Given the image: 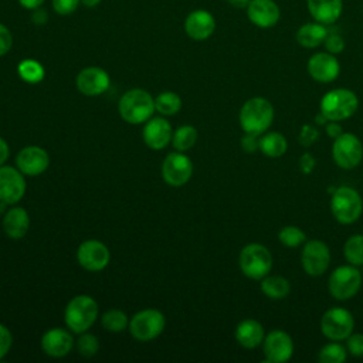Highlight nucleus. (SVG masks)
<instances>
[{
	"label": "nucleus",
	"mask_w": 363,
	"mask_h": 363,
	"mask_svg": "<svg viewBox=\"0 0 363 363\" xmlns=\"http://www.w3.org/2000/svg\"><path fill=\"white\" fill-rule=\"evenodd\" d=\"M238 121L245 133L261 135L274 121V106L265 98H251L241 106Z\"/></svg>",
	"instance_id": "1"
},
{
	"label": "nucleus",
	"mask_w": 363,
	"mask_h": 363,
	"mask_svg": "<svg viewBox=\"0 0 363 363\" xmlns=\"http://www.w3.org/2000/svg\"><path fill=\"white\" fill-rule=\"evenodd\" d=\"M118 109L122 119L132 125L146 122L156 111L153 96L142 88L126 91L119 99Z\"/></svg>",
	"instance_id": "2"
},
{
	"label": "nucleus",
	"mask_w": 363,
	"mask_h": 363,
	"mask_svg": "<svg viewBox=\"0 0 363 363\" xmlns=\"http://www.w3.org/2000/svg\"><path fill=\"white\" fill-rule=\"evenodd\" d=\"M98 318V303L88 295L74 296L64 311V319L68 329L74 333L86 332Z\"/></svg>",
	"instance_id": "3"
},
{
	"label": "nucleus",
	"mask_w": 363,
	"mask_h": 363,
	"mask_svg": "<svg viewBox=\"0 0 363 363\" xmlns=\"http://www.w3.org/2000/svg\"><path fill=\"white\" fill-rule=\"evenodd\" d=\"M359 101L353 91L336 88L323 95L320 99V112L328 121H345L354 115Z\"/></svg>",
	"instance_id": "4"
},
{
	"label": "nucleus",
	"mask_w": 363,
	"mask_h": 363,
	"mask_svg": "<svg viewBox=\"0 0 363 363\" xmlns=\"http://www.w3.org/2000/svg\"><path fill=\"white\" fill-rule=\"evenodd\" d=\"M330 210L339 223L352 224L363 211V200L354 189L340 186L332 193Z\"/></svg>",
	"instance_id": "5"
},
{
	"label": "nucleus",
	"mask_w": 363,
	"mask_h": 363,
	"mask_svg": "<svg viewBox=\"0 0 363 363\" xmlns=\"http://www.w3.org/2000/svg\"><path fill=\"white\" fill-rule=\"evenodd\" d=\"M242 274L251 279H262L272 268V255L262 244H247L238 257Z\"/></svg>",
	"instance_id": "6"
},
{
	"label": "nucleus",
	"mask_w": 363,
	"mask_h": 363,
	"mask_svg": "<svg viewBox=\"0 0 363 363\" xmlns=\"http://www.w3.org/2000/svg\"><path fill=\"white\" fill-rule=\"evenodd\" d=\"M362 286V274L356 265L337 267L329 277L328 289L337 301L353 298Z\"/></svg>",
	"instance_id": "7"
},
{
	"label": "nucleus",
	"mask_w": 363,
	"mask_h": 363,
	"mask_svg": "<svg viewBox=\"0 0 363 363\" xmlns=\"http://www.w3.org/2000/svg\"><path fill=\"white\" fill-rule=\"evenodd\" d=\"M164 315L157 309H143L132 316L129 320V332L139 342H149L156 339L164 329Z\"/></svg>",
	"instance_id": "8"
},
{
	"label": "nucleus",
	"mask_w": 363,
	"mask_h": 363,
	"mask_svg": "<svg viewBox=\"0 0 363 363\" xmlns=\"http://www.w3.org/2000/svg\"><path fill=\"white\" fill-rule=\"evenodd\" d=\"M354 328V319L347 309L330 308L320 319L322 333L330 340H345L347 339Z\"/></svg>",
	"instance_id": "9"
},
{
	"label": "nucleus",
	"mask_w": 363,
	"mask_h": 363,
	"mask_svg": "<svg viewBox=\"0 0 363 363\" xmlns=\"http://www.w3.org/2000/svg\"><path fill=\"white\" fill-rule=\"evenodd\" d=\"M332 156L335 163L342 169H353L363 159V145L353 133H342L332 146Z\"/></svg>",
	"instance_id": "10"
},
{
	"label": "nucleus",
	"mask_w": 363,
	"mask_h": 363,
	"mask_svg": "<svg viewBox=\"0 0 363 363\" xmlns=\"http://www.w3.org/2000/svg\"><path fill=\"white\" fill-rule=\"evenodd\" d=\"M193 174V163L189 156L183 152L169 153L162 163V177L173 187H180L186 184Z\"/></svg>",
	"instance_id": "11"
},
{
	"label": "nucleus",
	"mask_w": 363,
	"mask_h": 363,
	"mask_svg": "<svg viewBox=\"0 0 363 363\" xmlns=\"http://www.w3.org/2000/svg\"><path fill=\"white\" fill-rule=\"evenodd\" d=\"M301 262H302L303 271L308 275L311 277L322 275L323 272H326L330 262V252L328 245L319 240L306 241L302 250Z\"/></svg>",
	"instance_id": "12"
},
{
	"label": "nucleus",
	"mask_w": 363,
	"mask_h": 363,
	"mask_svg": "<svg viewBox=\"0 0 363 363\" xmlns=\"http://www.w3.org/2000/svg\"><path fill=\"white\" fill-rule=\"evenodd\" d=\"M77 258L82 268L96 272L102 271L109 264L111 252L104 242L98 240H86L78 247Z\"/></svg>",
	"instance_id": "13"
},
{
	"label": "nucleus",
	"mask_w": 363,
	"mask_h": 363,
	"mask_svg": "<svg viewBox=\"0 0 363 363\" xmlns=\"http://www.w3.org/2000/svg\"><path fill=\"white\" fill-rule=\"evenodd\" d=\"M265 360L269 363H284L292 357L294 342L284 330L269 332L262 342Z\"/></svg>",
	"instance_id": "14"
},
{
	"label": "nucleus",
	"mask_w": 363,
	"mask_h": 363,
	"mask_svg": "<svg viewBox=\"0 0 363 363\" xmlns=\"http://www.w3.org/2000/svg\"><path fill=\"white\" fill-rule=\"evenodd\" d=\"M26 193V180L23 173L11 166H0V201L14 204Z\"/></svg>",
	"instance_id": "15"
},
{
	"label": "nucleus",
	"mask_w": 363,
	"mask_h": 363,
	"mask_svg": "<svg viewBox=\"0 0 363 363\" xmlns=\"http://www.w3.org/2000/svg\"><path fill=\"white\" fill-rule=\"evenodd\" d=\"M16 164L23 174L38 176L50 166V156L40 146H26L17 153Z\"/></svg>",
	"instance_id": "16"
},
{
	"label": "nucleus",
	"mask_w": 363,
	"mask_h": 363,
	"mask_svg": "<svg viewBox=\"0 0 363 363\" xmlns=\"http://www.w3.org/2000/svg\"><path fill=\"white\" fill-rule=\"evenodd\" d=\"M308 72L315 81L328 84L337 78L340 72V65L335 54H330L328 51L316 52L308 61Z\"/></svg>",
	"instance_id": "17"
},
{
	"label": "nucleus",
	"mask_w": 363,
	"mask_h": 363,
	"mask_svg": "<svg viewBox=\"0 0 363 363\" xmlns=\"http://www.w3.org/2000/svg\"><path fill=\"white\" fill-rule=\"evenodd\" d=\"M111 79L105 69L99 67H86L77 77V88L86 96H96L109 88Z\"/></svg>",
	"instance_id": "18"
},
{
	"label": "nucleus",
	"mask_w": 363,
	"mask_h": 363,
	"mask_svg": "<svg viewBox=\"0 0 363 363\" xmlns=\"http://www.w3.org/2000/svg\"><path fill=\"white\" fill-rule=\"evenodd\" d=\"M245 10L248 20L259 28L274 27L281 17L279 6L274 0H251Z\"/></svg>",
	"instance_id": "19"
},
{
	"label": "nucleus",
	"mask_w": 363,
	"mask_h": 363,
	"mask_svg": "<svg viewBox=\"0 0 363 363\" xmlns=\"http://www.w3.org/2000/svg\"><path fill=\"white\" fill-rule=\"evenodd\" d=\"M173 136L170 122L162 116L150 118L143 128V140L153 150H162L169 145Z\"/></svg>",
	"instance_id": "20"
},
{
	"label": "nucleus",
	"mask_w": 363,
	"mask_h": 363,
	"mask_svg": "<svg viewBox=\"0 0 363 363\" xmlns=\"http://www.w3.org/2000/svg\"><path fill=\"white\" fill-rule=\"evenodd\" d=\"M216 30V20L207 10H194L184 20L186 34L196 41L207 40Z\"/></svg>",
	"instance_id": "21"
},
{
	"label": "nucleus",
	"mask_w": 363,
	"mask_h": 363,
	"mask_svg": "<svg viewBox=\"0 0 363 363\" xmlns=\"http://www.w3.org/2000/svg\"><path fill=\"white\" fill-rule=\"evenodd\" d=\"M74 346L72 335L62 328H52L41 337V347L47 356L64 357Z\"/></svg>",
	"instance_id": "22"
},
{
	"label": "nucleus",
	"mask_w": 363,
	"mask_h": 363,
	"mask_svg": "<svg viewBox=\"0 0 363 363\" xmlns=\"http://www.w3.org/2000/svg\"><path fill=\"white\" fill-rule=\"evenodd\" d=\"M306 7L315 21L330 26L342 16L343 0H306Z\"/></svg>",
	"instance_id": "23"
},
{
	"label": "nucleus",
	"mask_w": 363,
	"mask_h": 363,
	"mask_svg": "<svg viewBox=\"0 0 363 363\" xmlns=\"http://www.w3.org/2000/svg\"><path fill=\"white\" fill-rule=\"evenodd\" d=\"M3 231L13 240L23 238L30 228L28 213L23 207H11L3 214Z\"/></svg>",
	"instance_id": "24"
},
{
	"label": "nucleus",
	"mask_w": 363,
	"mask_h": 363,
	"mask_svg": "<svg viewBox=\"0 0 363 363\" xmlns=\"http://www.w3.org/2000/svg\"><path fill=\"white\" fill-rule=\"evenodd\" d=\"M235 339L245 349H254L264 342V328L255 319H244L235 328Z\"/></svg>",
	"instance_id": "25"
},
{
	"label": "nucleus",
	"mask_w": 363,
	"mask_h": 363,
	"mask_svg": "<svg viewBox=\"0 0 363 363\" xmlns=\"http://www.w3.org/2000/svg\"><path fill=\"white\" fill-rule=\"evenodd\" d=\"M326 35H328L326 26L318 21H312V23L302 24L298 28L295 38L298 44L303 48H316L318 45L323 44Z\"/></svg>",
	"instance_id": "26"
},
{
	"label": "nucleus",
	"mask_w": 363,
	"mask_h": 363,
	"mask_svg": "<svg viewBox=\"0 0 363 363\" xmlns=\"http://www.w3.org/2000/svg\"><path fill=\"white\" fill-rule=\"evenodd\" d=\"M288 143L282 133L268 132L259 138V150L268 157H279L286 152Z\"/></svg>",
	"instance_id": "27"
},
{
	"label": "nucleus",
	"mask_w": 363,
	"mask_h": 363,
	"mask_svg": "<svg viewBox=\"0 0 363 363\" xmlns=\"http://www.w3.org/2000/svg\"><path fill=\"white\" fill-rule=\"evenodd\" d=\"M261 291L269 299H282L288 296L291 291V285H289V281L281 275H272V277L267 275L261 281Z\"/></svg>",
	"instance_id": "28"
},
{
	"label": "nucleus",
	"mask_w": 363,
	"mask_h": 363,
	"mask_svg": "<svg viewBox=\"0 0 363 363\" xmlns=\"http://www.w3.org/2000/svg\"><path fill=\"white\" fill-rule=\"evenodd\" d=\"M197 130L191 125H183L173 132L172 145L177 152H186L191 149L197 142Z\"/></svg>",
	"instance_id": "29"
},
{
	"label": "nucleus",
	"mask_w": 363,
	"mask_h": 363,
	"mask_svg": "<svg viewBox=\"0 0 363 363\" xmlns=\"http://www.w3.org/2000/svg\"><path fill=\"white\" fill-rule=\"evenodd\" d=\"M182 108V99L172 91H164L155 98V109L163 116H172Z\"/></svg>",
	"instance_id": "30"
},
{
	"label": "nucleus",
	"mask_w": 363,
	"mask_h": 363,
	"mask_svg": "<svg viewBox=\"0 0 363 363\" xmlns=\"http://www.w3.org/2000/svg\"><path fill=\"white\" fill-rule=\"evenodd\" d=\"M18 75L28 84H37L44 78V67L35 60H23L17 67Z\"/></svg>",
	"instance_id": "31"
},
{
	"label": "nucleus",
	"mask_w": 363,
	"mask_h": 363,
	"mask_svg": "<svg viewBox=\"0 0 363 363\" xmlns=\"http://www.w3.org/2000/svg\"><path fill=\"white\" fill-rule=\"evenodd\" d=\"M101 323L105 330L119 333L129 326V319L125 312L119 309H111L102 315Z\"/></svg>",
	"instance_id": "32"
},
{
	"label": "nucleus",
	"mask_w": 363,
	"mask_h": 363,
	"mask_svg": "<svg viewBox=\"0 0 363 363\" xmlns=\"http://www.w3.org/2000/svg\"><path fill=\"white\" fill-rule=\"evenodd\" d=\"M343 252L352 265H363V235L354 234L349 237L345 242Z\"/></svg>",
	"instance_id": "33"
},
{
	"label": "nucleus",
	"mask_w": 363,
	"mask_h": 363,
	"mask_svg": "<svg viewBox=\"0 0 363 363\" xmlns=\"http://www.w3.org/2000/svg\"><path fill=\"white\" fill-rule=\"evenodd\" d=\"M322 363H343L346 360V349L339 343L325 345L318 356Z\"/></svg>",
	"instance_id": "34"
},
{
	"label": "nucleus",
	"mask_w": 363,
	"mask_h": 363,
	"mask_svg": "<svg viewBox=\"0 0 363 363\" xmlns=\"http://www.w3.org/2000/svg\"><path fill=\"white\" fill-rule=\"evenodd\" d=\"M278 240L281 244H284L286 247H298L306 241V235L299 227L286 225V227L281 228V231L278 234Z\"/></svg>",
	"instance_id": "35"
},
{
	"label": "nucleus",
	"mask_w": 363,
	"mask_h": 363,
	"mask_svg": "<svg viewBox=\"0 0 363 363\" xmlns=\"http://www.w3.org/2000/svg\"><path fill=\"white\" fill-rule=\"evenodd\" d=\"M99 349V342L96 339V336L82 332L81 336L77 339V350L82 357H92L94 354H96Z\"/></svg>",
	"instance_id": "36"
},
{
	"label": "nucleus",
	"mask_w": 363,
	"mask_h": 363,
	"mask_svg": "<svg viewBox=\"0 0 363 363\" xmlns=\"http://www.w3.org/2000/svg\"><path fill=\"white\" fill-rule=\"evenodd\" d=\"M323 45H325L328 52L339 54V52H342L345 50V40L336 31L328 30V35H326V38L323 41Z\"/></svg>",
	"instance_id": "37"
},
{
	"label": "nucleus",
	"mask_w": 363,
	"mask_h": 363,
	"mask_svg": "<svg viewBox=\"0 0 363 363\" xmlns=\"http://www.w3.org/2000/svg\"><path fill=\"white\" fill-rule=\"evenodd\" d=\"M318 138H319V132L313 125H303L299 130L298 140L303 147H309L318 140Z\"/></svg>",
	"instance_id": "38"
},
{
	"label": "nucleus",
	"mask_w": 363,
	"mask_h": 363,
	"mask_svg": "<svg viewBox=\"0 0 363 363\" xmlns=\"http://www.w3.org/2000/svg\"><path fill=\"white\" fill-rule=\"evenodd\" d=\"M81 0H52V9L60 16H68L77 10Z\"/></svg>",
	"instance_id": "39"
},
{
	"label": "nucleus",
	"mask_w": 363,
	"mask_h": 363,
	"mask_svg": "<svg viewBox=\"0 0 363 363\" xmlns=\"http://www.w3.org/2000/svg\"><path fill=\"white\" fill-rule=\"evenodd\" d=\"M346 345H347V352L352 356H356V357L363 356V335L362 333H352L346 339Z\"/></svg>",
	"instance_id": "40"
},
{
	"label": "nucleus",
	"mask_w": 363,
	"mask_h": 363,
	"mask_svg": "<svg viewBox=\"0 0 363 363\" xmlns=\"http://www.w3.org/2000/svg\"><path fill=\"white\" fill-rule=\"evenodd\" d=\"M13 343V336L7 326L0 323V360L9 353Z\"/></svg>",
	"instance_id": "41"
},
{
	"label": "nucleus",
	"mask_w": 363,
	"mask_h": 363,
	"mask_svg": "<svg viewBox=\"0 0 363 363\" xmlns=\"http://www.w3.org/2000/svg\"><path fill=\"white\" fill-rule=\"evenodd\" d=\"M259 135L255 133H245L241 138V147L247 153H254L255 150L259 149Z\"/></svg>",
	"instance_id": "42"
},
{
	"label": "nucleus",
	"mask_w": 363,
	"mask_h": 363,
	"mask_svg": "<svg viewBox=\"0 0 363 363\" xmlns=\"http://www.w3.org/2000/svg\"><path fill=\"white\" fill-rule=\"evenodd\" d=\"M13 45V37L10 30L0 23V57L7 54Z\"/></svg>",
	"instance_id": "43"
},
{
	"label": "nucleus",
	"mask_w": 363,
	"mask_h": 363,
	"mask_svg": "<svg viewBox=\"0 0 363 363\" xmlns=\"http://www.w3.org/2000/svg\"><path fill=\"white\" fill-rule=\"evenodd\" d=\"M315 164H316V162H315V159H313V156L311 153H303L299 157V169L305 174H309L313 170Z\"/></svg>",
	"instance_id": "44"
},
{
	"label": "nucleus",
	"mask_w": 363,
	"mask_h": 363,
	"mask_svg": "<svg viewBox=\"0 0 363 363\" xmlns=\"http://www.w3.org/2000/svg\"><path fill=\"white\" fill-rule=\"evenodd\" d=\"M325 130L328 133V136L336 139L337 136H340L343 133L340 125L337 123V121H328V123L325 125Z\"/></svg>",
	"instance_id": "45"
},
{
	"label": "nucleus",
	"mask_w": 363,
	"mask_h": 363,
	"mask_svg": "<svg viewBox=\"0 0 363 363\" xmlns=\"http://www.w3.org/2000/svg\"><path fill=\"white\" fill-rule=\"evenodd\" d=\"M9 155H10L9 145L3 138H0V166L9 159Z\"/></svg>",
	"instance_id": "46"
},
{
	"label": "nucleus",
	"mask_w": 363,
	"mask_h": 363,
	"mask_svg": "<svg viewBox=\"0 0 363 363\" xmlns=\"http://www.w3.org/2000/svg\"><path fill=\"white\" fill-rule=\"evenodd\" d=\"M33 21L35 24H44L47 21V13L43 9H35L34 14H33Z\"/></svg>",
	"instance_id": "47"
},
{
	"label": "nucleus",
	"mask_w": 363,
	"mask_h": 363,
	"mask_svg": "<svg viewBox=\"0 0 363 363\" xmlns=\"http://www.w3.org/2000/svg\"><path fill=\"white\" fill-rule=\"evenodd\" d=\"M18 3L24 7V9H28V10H35L38 9L44 0H18Z\"/></svg>",
	"instance_id": "48"
},
{
	"label": "nucleus",
	"mask_w": 363,
	"mask_h": 363,
	"mask_svg": "<svg viewBox=\"0 0 363 363\" xmlns=\"http://www.w3.org/2000/svg\"><path fill=\"white\" fill-rule=\"evenodd\" d=\"M251 0H227V3L235 9H247Z\"/></svg>",
	"instance_id": "49"
},
{
	"label": "nucleus",
	"mask_w": 363,
	"mask_h": 363,
	"mask_svg": "<svg viewBox=\"0 0 363 363\" xmlns=\"http://www.w3.org/2000/svg\"><path fill=\"white\" fill-rule=\"evenodd\" d=\"M315 122H316L318 125H326V123H328V118H326L322 112H319V113L315 116Z\"/></svg>",
	"instance_id": "50"
},
{
	"label": "nucleus",
	"mask_w": 363,
	"mask_h": 363,
	"mask_svg": "<svg viewBox=\"0 0 363 363\" xmlns=\"http://www.w3.org/2000/svg\"><path fill=\"white\" fill-rule=\"evenodd\" d=\"M81 3L84 6H86V7H95V6H98L101 3V0H81Z\"/></svg>",
	"instance_id": "51"
}]
</instances>
